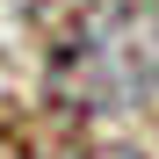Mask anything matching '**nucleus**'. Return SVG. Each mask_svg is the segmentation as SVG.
<instances>
[{
	"label": "nucleus",
	"mask_w": 159,
	"mask_h": 159,
	"mask_svg": "<svg viewBox=\"0 0 159 159\" xmlns=\"http://www.w3.org/2000/svg\"><path fill=\"white\" fill-rule=\"evenodd\" d=\"M58 94L72 109H145L159 94V15L152 7H101L58 51Z\"/></svg>",
	"instance_id": "1"
},
{
	"label": "nucleus",
	"mask_w": 159,
	"mask_h": 159,
	"mask_svg": "<svg viewBox=\"0 0 159 159\" xmlns=\"http://www.w3.org/2000/svg\"><path fill=\"white\" fill-rule=\"evenodd\" d=\"M72 159H130V152H72Z\"/></svg>",
	"instance_id": "2"
}]
</instances>
